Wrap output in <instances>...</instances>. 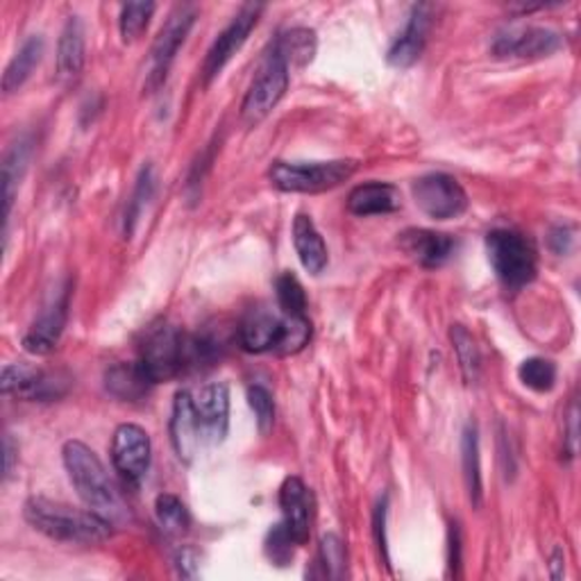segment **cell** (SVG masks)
Listing matches in <instances>:
<instances>
[{
	"label": "cell",
	"instance_id": "cell-37",
	"mask_svg": "<svg viewBox=\"0 0 581 581\" xmlns=\"http://www.w3.org/2000/svg\"><path fill=\"white\" fill-rule=\"evenodd\" d=\"M198 563H200V557L193 548H182L176 557V565H178V572L187 579H196L198 577Z\"/></svg>",
	"mask_w": 581,
	"mask_h": 581
},
{
	"label": "cell",
	"instance_id": "cell-27",
	"mask_svg": "<svg viewBox=\"0 0 581 581\" xmlns=\"http://www.w3.org/2000/svg\"><path fill=\"white\" fill-rule=\"evenodd\" d=\"M450 339L457 352V361L463 373V380L468 384H474L480 380V368H482V354L478 348V341L472 339V334L463 325H452L450 328Z\"/></svg>",
	"mask_w": 581,
	"mask_h": 581
},
{
	"label": "cell",
	"instance_id": "cell-2",
	"mask_svg": "<svg viewBox=\"0 0 581 581\" xmlns=\"http://www.w3.org/2000/svg\"><path fill=\"white\" fill-rule=\"evenodd\" d=\"M23 518L34 532L60 543L98 545L112 537V524L93 511H82L48 498H30Z\"/></svg>",
	"mask_w": 581,
	"mask_h": 581
},
{
	"label": "cell",
	"instance_id": "cell-5",
	"mask_svg": "<svg viewBox=\"0 0 581 581\" xmlns=\"http://www.w3.org/2000/svg\"><path fill=\"white\" fill-rule=\"evenodd\" d=\"M291 82V67L280 56V52L271 50L267 60L261 62L257 78L252 80L243 104H241V119L246 126L254 128L263 119H267L284 98Z\"/></svg>",
	"mask_w": 581,
	"mask_h": 581
},
{
	"label": "cell",
	"instance_id": "cell-20",
	"mask_svg": "<svg viewBox=\"0 0 581 581\" xmlns=\"http://www.w3.org/2000/svg\"><path fill=\"white\" fill-rule=\"evenodd\" d=\"M402 204L400 191L393 184L384 182H365L350 191L348 196V211L354 217H382L393 214Z\"/></svg>",
	"mask_w": 581,
	"mask_h": 581
},
{
	"label": "cell",
	"instance_id": "cell-10",
	"mask_svg": "<svg viewBox=\"0 0 581 581\" xmlns=\"http://www.w3.org/2000/svg\"><path fill=\"white\" fill-rule=\"evenodd\" d=\"M289 332V315L276 313L267 307L250 309L239 325V343L246 352L263 354L278 352L282 354Z\"/></svg>",
	"mask_w": 581,
	"mask_h": 581
},
{
	"label": "cell",
	"instance_id": "cell-25",
	"mask_svg": "<svg viewBox=\"0 0 581 581\" xmlns=\"http://www.w3.org/2000/svg\"><path fill=\"white\" fill-rule=\"evenodd\" d=\"M41 58H43V37L41 34H30L21 43V48L17 50V56L12 58V62L6 69L3 91L6 93L19 91L30 80V76L34 73V69L39 67Z\"/></svg>",
	"mask_w": 581,
	"mask_h": 581
},
{
	"label": "cell",
	"instance_id": "cell-30",
	"mask_svg": "<svg viewBox=\"0 0 581 581\" xmlns=\"http://www.w3.org/2000/svg\"><path fill=\"white\" fill-rule=\"evenodd\" d=\"M154 182H157L154 169H152L150 164L143 167L141 173H139V178H137V187H134V191H132V196H130V200H128L126 219H123V230H126V237H128V239H130L132 232H134V226H137V221H139V217H141L143 207H146L148 200L152 198Z\"/></svg>",
	"mask_w": 581,
	"mask_h": 581
},
{
	"label": "cell",
	"instance_id": "cell-34",
	"mask_svg": "<svg viewBox=\"0 0 581 581\" xmlns=\"http://www.w3.org/2000/svg\"><path fill=\"white\" fill-rule=\"evenodd\" d=\"M248 404L254 411L257 418V428L261 434H269L273 430L276 422V400L271 391L261 384L248 387Z\"/></svg>",
	"mask_w": 581,
	"mask_h": 581
},
{
	"label": "cell",
	"instance_id": "cell-17",
	"mask_svg": "<svg viewBox=\"0 0 581 581\" xmlns=\"http://www.w3.org/2000/svg\"><path fill=\"white\" fill-rule=\"evenodd\" d=\"M171 443L180 461L191 463L193 457L198 454L202 432L200 422L196 413V400L189 391H178L173 400V411H171Z\"/></svg>",
	"mask_w": 581,
	"mask_h": 581
},
{
	"label": "cell",
	"instance_id": "cell-36",
	"mask_svg": "<svg viewBox=\"0 0 581 581\" xmlns=\"http://www.w3.org/2000/svg\"><path fill=\"white\" fill-rule=\"evenodd\" d=\"M373 530H375V541H378L380 554L384 557V563L389 565V543H387V498L380 500L378 507H375Z\"/></svg>",
	"mask_w": 581,
	"mask_h": 581
},
{
	"label": "cell",
	"instance_id": "cell-18",
	"mask_svg": "<svg viewBox=\"0 0 581 581\" xmlns=\"http://www.w3.org/2000/svg\"><path fill=\"white\" fill-rule=\"evenodd\" d=\"M280 509L282 524L295 541V545H304L309 541L311 530V493L300 478H287L280 489Z\"/></svg>",
	"mask_w": 581,
	"mask_h": 581
},
{
	"label": "cell",
	"instance_id": "cell-40",
	"mask_svg": "<svg viewBox=\"0 0 581 581\" xmlns=\"http://www.w3.org/2000/svg\"><path fill=\"white\" fill-rule=\"evenodd\" d=\"M552 579H563V550L557 548L552 554Z\"/></svg>",
	"mask_w": 581,
	"mask_h": 581
},
{
	"label": "cell",
	"instance_id": "cell-28",
	"mask_svg": "<svg viewBox=\"0 0 581 581\" xmlns=\"http://www.w3.org/2000/svg\"><path fill=\"white\" fill-rule=\"evenodd\" d=\"M154 515L162 530L171 537H182L189 532V527H191V515H189L187 504L178 495H171V493L157 495Z\"/></svg>",
	"mask_w": 581,
	"mask_h": 581
},
{
	"label": "cell",
	"instance_id": "cell-29",
	"mask_svg": "<svg viewBox=\"0 0 581 581\" xmlns=\"http://www.w3.org/2000/svg\"><path fill=\"white\" fill-rule=\"evenodd\" d=\"M520 382L537 393H550L557 384V365L543 357H530L518 365Z\"/></svg>",
	"mask_w": 581,
	"mask_h": 581
},
{
	"label": "cell",
	"instance_id": "cell-8",
	"mask_svg": "<svg viewBox=\"0 0 581 581\" xmlns=\"http://www.w3.org/2000/svg\"><path fill=\"white\" fill-rule=\"evenodd\" d=\"M71 380L62 373H48L30 363H8L0 378V391L30 402H52L67 395Z\"/></svg>",
	"mask_w": 581,
	"mask_h": 581
},
{
	"label": "cell",
	"instance_id": "cell-32",
	"mask_svg": "<svg viewBox=\"0 0 581 581\" xmlns=\"http://www.w3.org/2000/svg\"><path fill=\"white\" fill-rule=\"evenodd\" d=\"M154 10H157L154 3H128L121 8L119 28H121V37L126 43L137 41L146 32Z\"/></svg>",
	"mask_w": 581,
	"mask_h": 581
},
{
	"label": "cell",
	"instance_id": "cell-6",
	"mask_svg": "<svg viewBox=\"0 0 581 581\" xmlns=\"http://www.w3.org/2000/svg\"><path fill=\"white\" fill-rule=\"evenodd\" d=\"M196 8L193 6H178L167 23L162 26L160 34H157L152 50H150V67H148V78H146V89L148 93H154L167 82V76L178 58L180 46L187 41L193 23H196Z\"/></svg>",
	"mask_w": 581,
	"mask_h": 581
},
{
	"label": "cell",
	"instance_id": "cell-33",
	"mask_svg": "<svg viewBox=\"0 0 581 581\" xmlns=\"http://www.w3.org/2000/svg\"><path fill=\"white\" fill-rule=\"evenodd\" d=\"M345 545L337 534H325L319 545V563L323 568V577L328 579H343L348 568Z\"/></svg>",
	"mask_w": 581,
	"mask_h": 581
},
{
	"label": "cell",
	"instance_id": "cell-9",
	"mask_svg": "<svg viewBox=\"0 0 581 581\" xmlns=\"http://www.w3.org/2000/svg\"><path fill=\"white\" fill-rule=\"evenodd\" d=\"M261 12H263V6H259V3L243 6L237 12V17L230 21V26L219 34V39L211 43L207 58H204V64H202L204 84L214 82L223 73V69L232 62V58L248 41L250 32L257 28Z\"/></svg>",
	"mask_w": 581,
	"mask_h": 581
},
{
	"label": "cell",
	"instance_id": "cell-24",
	"mask_svg": "<svg viewBox=\"0 0 581 581\" xmlns=\"http://www.w3.org/2000/svg\"><path fill=\"white\" fill-rule=\"evenodd\" d=\"M461 463L468 498L472 507H482V463H480V434L474 422H468L461 434Z\"/></svg>",
	"mask_w": 581,
	"mask_h": 581
},
{
	"label": "cell",
	"instance_id": "cell-12",
	"mask_svg": "<svg viewBox=\"0 0 581 581\" xmlns=\"http://www.w3.org/2000/svg\"><path fill=\"white\" fill-rule=\"evenodd\" d=\"M112 463L128 484H139L150 468V437L143 428L126 422L112 439Z\"/></svg>",
	"mask_w": 581,
	"mask_h": 581
},
{
	"label": "cell",
	"instance_id": "cell-35",
	"mask_svg": "<svg viewBox=\"0 0 581 581\" xmlns=\"http://www.w3.org/2000/svg\"><path fill=\"white\" fill-rule=\"evenodd\" d=\"M295 541L291 539V534L287 532V527L282 522H278L273 530L267 537V554L273 563L278 565H287L293 561V550H295Z\"/></svg>",
	"mask_w": 581,
	"mask_h": 581
},
{
	"label": "cell",
	"instance_id": "cell-38",
	"mask_svg": "<svg viewBox=\"0 0 581 581\" xmlns=\"http://www.w3.org/2000/svg\"><path fill=\"white\" fill-rule=\"evenodd\" d=\"M461 563V532H459V524L452 522L450 524V572L457 574V568Z\"/></svg>",
	"mask_w": 581,
	"mask_h": 581
},
{
	"label": "cell",
	"instance_id": "cell-19",
	"mask_svg": "<svg viewBox=\"0 0 581 581\" xmlns=\"http://www.w3.org/2000/svg\"><path fill=\"white\" fill-rule=\"evenodd\" d=\"M30 154H32V139L21 137L17 143L10 146V150L3 157V164H0V178H3V223H6L3 241H6V248H8V232H10V217H12L14 198L19 193V184L30 164Z\"/></svg>",
	"mask_w": 581,
	"mask_h": 581
},
{
	"label": "cell",
	"instance_id": "cell-22",
	"mask_svg": "<svg viewBox=\"0 0 581 581\" xmlns=\"http://www.w3.org/2000/svg\"><path fill=\"white\" fill-rule=\"evenodd\" d=\"M293 248L307 273L321 276L328 269V261H330L328 246L319 228L313 226L311 217L307 214H298L293 221Z\"/></svg>",
	"mask_w": 581,
	"mask_h": 581
},
{
	"label": "cell",
	"instance_id": "cell-31",
	"mask_svg": "<svg viewBox=\"0 0 581 581\" xmlns=\"http://www.w3.org/2000/svg\"><path fill=\"white\" fill-rule=\"evenodd\" d=\"M276 295L284 315H307V293L293 273H282L276 280Z\"/></svg>",
	"mask_w": 581,
	"mask_h": 581
},
{
	"label": "cell",
	"instance_id": "cell-3",
	"mask_svg": "<svg viewBox=\"0 0 581 581\" xmlns=\"http://www.w3.org/2000/svg\"><path fill=\"white\" fill-rule=\"evenodd\" d=\"M487 252L495 278L509 291L530 287L539 273L534 243L515 230H493L487 234Z\"/></svg>",
	"mask_w": 581,
	"mask_h": 581
},
{
	"label": "cell",
	"instance_id": "cell-14",
	"mask_svg": "<svg viewBox=\"0 0 581 581\" xmlns=\"http://www.w3.org/2000/svg\"><path fill=\"white\" fill-rule=\"evenodd\" d=\"M432 6L420 3L411 8V14L402 28V32L393 39L389 52H387V62L393 69H409L413 67L422 50H425L430 26H432Z\"/></svg>",
	"mask_w": 581,
	"mask_h": 581
},
{
	"label": "cell",
	"instance_id": "cell-23",
	"mask_svg": "<svg viewBox=\"0 0 581 581\" xmlns=\"http://www.w3.org/2000/svg\"><path fill=\"white\" fill-rule=\"evenodd\" d=\"M87 60L84 23L80 17H69L58 43V73L62 80H73L82 73Z\"/></svg>",
	"mask_w": 581,
	"mask_h": 581
},
{
	"label": "cell",
	"instance_id": "cell-11",
	"mask_svg": "<svg viewBox=\"0 0 581 581\" xmlns=\"http://www.w3.org/2000/svg\"><path fill=\"white\" fill-rule=\"evenodd\" d=\"M563 46L559 32L550 28H515L498 34L493 41V56L500 60H539L548 58Z\"/></svg>",
	"mask_w": 581,
	"mask_h": 581
},
{
	"label": "cell",
	"instance_id": "cell-21",
	"mask_svg": "<svg viewBox=\"0 0 581 581\" xmlns=\"http://www.w3.org/2000/svg\"><path fill=\"white\" fill-rule=\"evenodd\" d=\"M152 387L154 382L139 361L114 363L110 371L104 373V389L121 402H143L150 395Z\"/></svg>",
	"mask_w": 581,
	"mask_h": 581
},
{
	"label": "cell",
	"instance_id": "cell-1",
	"mask_svg": "<svg viewBox=\"0 0 581 581\" xmlns=\"http://www.w3.org/2000/svg\"><path fill=\"white\" fill-rule=\"evenodd\" d=\"M62 459L78 498L89 511L108 520L112 527H123L130 522V507L89 445L82 441H67Z\"/></svg>",
	"mask_w": 581,
	"mask_h": 581
},
{
	"label": "cell",
	"instance_id": "cell-7",
	"mask_svg": "<svg viewBox=\"0 0 581 581\" xmlns=\"http://www.w3.org/2000/svg\"><path fill=\"white\" fill-rule=\"evenodd\" d=\"M415 207L434 221L459 219L468 209L470 200L457 178L448 173L422 176L411 184Z\"/></svg>",
	"mask_w": 581,
	"mask_h": 581
},
{
	"label": "cell",
	"instance_id": "cell-26",
	"mask_svg": "<svg viewBox=\"0 0 581 581\" xmlns=\"http://www.w3.org/2000/svg\"><path fill=\"white\" fill-rule=\"evenodd\" d=\"M273 50L289 62V67H307L315 56V32L309 28H291L278 37Z\"/></svg>",
	"mask_w": 581,
	"mask_h": 581
},
{
	"label": "cell",
	"instance_id": "cell-39",
	"mask_svg": "<svg viewBox=\"0 0 581 581\" xmlns=\"http://www.w3.org/2000/svg\"><path fill=\"white\" fill-rule=\"evenodd\" d=\"M3 452H6V472H3V478L6 482L12 478V472H14V461H17V454H19V448L14 445L12 437L6 434L3 439Z\"/></svg>",
	"mask_w": 581,
	"mask_h": 581
},
{
	"label": "cell",
	"instance_id": "cell-15",
	"mask_svg": "<svg viewBox=\"0 0 581 581\" xmlns=\"http://www.w3.org/2000/svg\"><path fill=\"white\" fill-rule=\"evenodd\" d=\"M196 400L202 439L211 445L223 443L230 428V391L226 384H207Z\"/></svg>",
	"mask_w": 581,
	"mask_h": 581
},
{
	"label": "cell",
	"instance_id": "cell-16",
	"mask_svg": "<svg viewBox=\"0 0 581 581\" xmlns=\"http://www.w3.org/2000/svg\"><path fill=\"white\" fill-rule=\"evenodd\" d=\"M457 239L434 230H407L400 234V248L422 269H441L457 252Z\"/></svg>",
	"mask_w": 581,
	"mask_h": 581
},
{
	"label": "cell",
	"instance_id": "cell-13",
	"mask_svg": "<svg viewBox=\"0 0 581 581\" xmlns=\"http://www.w3.org/2000/svg\"><path fill=\"white\" fill-rule=\"evenodd\" d=\"M69 300H71V287L64 284L60 289V293L46 304L39 319L32 323V328L23 337L26 352L46 357L58 348L60 337L67 328V319H69Z\"/></svg>",
	"mask_w": 581,
	"mask_h": 581
},
{
	"label": "cell",
	"instance_id": "cell-4",
	"mask_svg": "<svg viewBox=\"0 0 581 581\" xmlns=\"http://www.w3.org/2000/svg\"><path fill=\"white\" fill-rule=\"evenodd\" d=\"M354 160L334 162H276L269 180L276 189L287 193H323L341 187L357 173Z\"/></svg>",
	"mask_w": 581,
	"mask_h": 581
}]
</instances>
